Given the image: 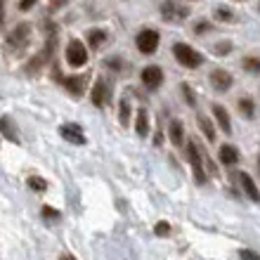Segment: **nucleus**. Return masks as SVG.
I'll list each match as a JSON object with an SVG mask.
<instances>
[{"label":"nucleus","mask_w":260,"mask_h":260,"mask_svg":"<svg viewBox=\"0 0 260 260\" xmlns=\"http://www.w3.org/2000/svg\"><path fill=\"white\" fill-rule=\"evenodd\" d=\"M55 48H57V24H52V21L45 19V45H43V50L38 52V55H34L31 59H28L26 67H24V71H26L28 76L38 74L50 59H55Z\"/></svg>","instance_id":"1"},{"label":"nucleus","mask_w":260,"mask_h":260,"mask_svg":"<svg viewBox=\"0 0 260 260\" xmlns=\"http://www.w3.org/2000/svg\"><path fill=\"white\" fill-rule=\"evenodd\" d=\"M173 57L178 59L180 67L185 69H199L204 64V55L199 50H194L192 45H187V43H175L173 45Z\"/></svg>","instance_id":"2"},{"label":"nucleus","mask_w":260,"mask_h":260,"mask_svg":"<svg viewBox=\"0 0 260 260\" xmlns=\"http://www.w3.org/2000/svg\"><path fill=\"white\" fill-rule=\"evenodd\" d=\"M185 156L192 166V173H194V182L197 185H206V166H204V154L199 151V144L194 140H187V147H185Z\"/></svg>","instance_id":"3"},{"label":"nucleus","mask_w":260,"mask_h":260,"mask_svg":"<svg viewBox=\"0 0 260 260\" xmlns=\"http://www.w3.org/2000/svg\"><path fill=\"white\" fill-rule=\"evenodd\" d=\"M28 41H31V24L21 21V24H17V26L7 34L5 45L10 52H21V50L28 45Z\"/></svg>","instance_id":"4"},{"label":"nucleus","mask_w":260,"mask_h":260,"mask_svg":"<svg viewBox=\"0 0 260 260\" xmlns=\"http://www.w3.org/2000/svg\"><path fill=\"white\" fill-rule=\"evenodd\" d=\"M111 83L107 76H100L95 81V85H92V90H90V102L95 104L97 109H104L107 104L111 102Z\"/></svg>","instance_id":"5"},{"label":"nucleus","mask_w":260,"mask_h":260,"mask_svg":"<svg viewBox=\"0 0 260 260\" xmlns=\"http://www.w3.org/2000/svg\"><path fill=\"white\" fill-rule=\"evenodd\" d=\"M158 41H161V36H158L156 28H142L140 34L135 36V48L142 52V55H154L158 50Z\"/></svg>","instance_id":"6"},{"label":"nucleus","mask_w":260,"mask_h":260,"mask_svg":"<svg viewBox=\"0 0 260 260\" xmlns=\"http://www.w3.org/2000/svg\"><path fill=\"white\" fill-rule=\"evenodd\" d=\"M189 7L182 5V3H175V0H164L161 3V17L166 21H171V24H180V21H185L189 17Z\"/></svg>","instance_id":"7"},{"label":"nucleus","mask_w":260,"mask_h":260,"mask_svg":"<svg viewBox=\"0 0 260 260\" xmlns=\"http://www.w3.org/2000/svg\"><path fill=\"white\" fill-rule=\"evenodd\" d=\"M55 76H57V81L62 83L64 88H67L74 97H81L83 92H85V88H88V78H90V76H85V74H78V76H62V74H59V69L55 67Z\"/></svg>","instance_id":"8"},{"label":"nucleus","mask_w":260,"mask_h":260,"mask_svg":"<svg viewBox=\"0 0 260 260\" xmlns=\"http://www.w3.org/2000/svg\"><path fill=\"white\" fill-rule=\"evenodd\" d=\"M67 64L74 69H81L88 64V50H85V45L78 38H74L67 45Z\"/></svg>","instance_id":"9"},{"label":"nucleus","mask_w":260,"mask_h":260,"mask_svg":"<svg viewBox=\"0 0 260 260\" xmlns=\"http://www.w3.org/2000/svg\"><path fill=\"white\" fill-rule=\"evenodd\" d=\"M140 78H142V85L147 90H158L161 85H164V69L156 67V64H149V67L142 69V74H140Z\"/></svg>","instance_id":"10"},{"label":"nucleus","mask_w":260,"mask_h":260,"mask_svg":"<svg viewBox=\"0 0 260 260\" xmlns=\"http://www.w3.org/2000/svg\"><path fill=\"white\" fill-rule=\"evenodd\" d=\"M211 85L215 92H227L234 85V76L227 69H213L211 71Z\"/></svg>","instance_id":"11"},{"label":"nucleus","mask_w":260,"mask_h":260,"mask_svg":"<svg viewBox=\"0 0 260 260\" xmlns=\"http://www.w3.org/2000/svg\"><path fill=\"white\" fill-rule=\"evenodd\" d=\"M59 135L71 144H85L88 142V137H85V133H83V128L78 123H62L59 125Z\"/></svg>","instance_id":"12"},{"label":"nucleus","mask_w":260,"mask_h":260,"mask_svg":"<svg viewBox=\"0 0 260 260\" xmlns=\"http://www.w3.org/2000/svg\"><path fill=\"white\" fill-rule=\"evenodd\" d=\"M239 158H241V154H239V149H237L234 144H220L218 161L225 166V168H232V166H237V164H239Z\"/></svg>","instance_id":"13"},{"label":"nucleus","mask_w":260,"mask_h":260,"mask_svg":"<svg viewBox=\"0 0 260 260\" xmlns=\"http://www.w3.org/2000/svg\"><path fill=\"white\" fill-rule=\"evenodd\" d=\"M211 111H213V118H215L218 128L222 130L225 135H232V118H230V111H227L222 104H213Z\"/></svg>","instance_id":"14"},{"label":"nucleus","mask_w":260,"mask_h":260,"mask_svg":"<svg viewBox=\"0 0 260 260\" xmlns=\"http://www.w3.org/2000/svg\"><path fill=\"white\" fill-rule=\"evenodd\" d=\"M237 178H239L241 192L246 194V197L251 199L253 204H260V189H258V185H255V182H253V178H251L248 173H244V171H241L239 175H237Z\"/></svg>","instance_id":"15"},{"label":"nucleus","mask_w":260,"mask_h":260,"mask_svg":"<svg viewBox=\"0 0 260 260\" xmlns=\"http://www.w3.org/2000/svg\"><path fill=\"white\" fill-rule=\"evenodd\" d=\"M0 135H5V140L19 144V128L10 116H0Z\"/></svg>","instance_id":"16"},{"label":"nucleus","mask_w":260,"mask_h":260,"mask_svg":"<svg viewBox=\"0 0 260 260\" xmlns=\"http://www.w3.org/2000/svg\"><path fill=\"white\" fill-rule=\"evenodd\" d=\"M237 109H239L241 116L248 118V121H253V118H255V102H253V97L241 95L239 100H237Z\"/></svg>","instance_id":"17"},{"label":"nucleus","mask_w":260,"mask_h":260,"mask_svg":"<svg viewBox=\"0 0 260 260\" xmlns=\"http://www.w3.org/2000/svg\"><path fill=\"white\" fill-rule=\"evenodd\" d=\"M135 133L140 137H149V114L144 107L137 109V116H135Z\"/></svg>","instance_id":"18"},{"label":"nucleus","mask_w":260,"mask_h":260,"mask_svg":"<svg viewBox=\"0 0 260 260\" xmlns=\"http://www.w3.org/2000/svg\"><path fill=\"white\" fill-rule=\"evenodd\" d=\"M168 135H171V142L175 144V147H185V125H182V121L173 118Z\"/></svg>","instance_id":"19"},{"label":"nucleus","mask_w":260,"mask_h":260,"mask_svg":"<svg viewBox=\"0 0 260 260\" xmlns=\"http://www.w3.org/2000/svg\"><path fill=\"white\" fill-rule=\"evenodd\" d=\"M107 38H109V36H107V31H104V28H90V31H88V45L92 50L102 48L104 43H107Z\"/></svg>","instance_id":"20"},{"label":"nucleus","mask_w":260,"mask_h":260,"mask_svg":"<svg viewBox=\"0 0 260 260\" xmlns=\"http://www.w3.org/2000/svg\"><path fill=\"white\" fill-rule=\"evenodd\" d=\"M130 114H133V104H130V97H121V104H118V121L123 128L130 125Z\"/></svg>","instance_id":"21"},{"label":"nucleus","mask_w":260,"mask_h":260,"mask_svg":"<svg viewBox=\"0 0 260 260\" xmlns=\"http://www.w3.org/2000/svg\"><path fill=\"white\" fill-rule=\"evenodd\" d=\"M241 69L246 74H253V76H260V57L258 55H246L241 59Z\"/></svg>","instance_id":"22"},{"label":"nucleus","mask_w":260,"mask_h":260,"mask_svg":"<svg viewBox=\"0 0 260 260\" xmlns=\"http://www.w3.org/2000/svg\"><path fill=\"white\" fill-rule=\"evenodd\" d=\"M197 125H199V130L204 133V137L208 140V142H215V125L208 121L206 116H197Z\"/></svg>","instance_id":"23"},{"label":"nucleus","mask_w":260,"mask_h":260,"mask_svg":"<svg viewBox=\"0 0 260 260\" xmlns=\"http://www.w3.org/2000/svg\"><path fill=\"white\" fill-rule=\"evenodd\" d=\"M215 21H225V24H234L237 21V14H234L232 7H227V5H220L218 10H215Z\"/></svg>","instance_id":"24"},{"label":"nucleus","mask_w":260,"mask_h":260,"mask_svg":"<svg viewBox=\"0 0 260 260\" xmlns=\"http://www.w3.org/2000/svg\"><path fill=\"white\" fill-rule=\"evenodd\" d=\"M26 185H28V189H31V192L43 194L45 189H48V180L41 178V175H31V178L26 180Z\"/></svg>","instance_id":"25"},{"label":"nucleus","mask_w":260,"mask_h":260,"mask_svg":"<svg viewBox=\"0 0 260 260\" xmlns=\"http://www.w3.org/2000/svg\"><path fill=\"white\" fill-rule=\"evenodd\" d=\"M180 92H182V100L187 107H197V95H194V88L189 83H180Z\"/></svg>","instance_id":"26"},{"label":"nucleus","mask_w":260,"mask_h":260,"mask_svg":"<svg viewBox=\"0 0 260 260\" xmlns=\"http://www.w3.org/2000/svg\"><path fill=\"white\" fill-rule=\"evenodd\" d=\"M41 218L48 222V225H52V222H57V220L62 218V213L57 211V208H52V206H43L41 208Z\"/></svg>","instance_id":"27"},{"label":"nucleus","mask_w":260,"mask_h":260,"mask_svg":"<svg viewBox=\"0 0 260 260\" xmlns=\"http://www.w3.org/2000/svg\"><path fill=\"white\" fill-rule=\"evenodd\" d=\"M104 67L111 69V71H125V67H128V64H125L123 57L114 55V57H107V59H104Z\"/></svg>","instance_id":"28"},{"label":"nucleus","mask_w":260,"mask_h":260,"mask_svg":"<svg viewBox=\"0 0 260 260\" xmlns=\"http://www.w3.org/2000/svg\"><path fill=\"white\" fill-rule=\"evenodd\" d=\"M154 234L156 237H171V225L166 220H158L156 225H154Z\"/></svg>","instance_id":"29"},{"label":"nucleus","mask_w":260,"mask_h":260,"mask_svg":"<svg viewBox=\"0 0 260 260\" xmlns=\"http://www.w3.org/2000/svg\"><path fill=\"white\" fill-rule=\"evenodd\" d=\"M208 31H213V24H211V21L199 19L197 24H194V34H197V36H204V34H208Z\"/></svg>","instance_id":"30"},{"label":"nucleus","mask_w":260,"mask_h":260,"mask_svg":"<svg viewBox=\"0 0 260 260\" xmlns=\"http://www.w3.org/2000/svg\"><path fill=\"white\" fill-rule=\"evenodd\" d=\"M232 48H234L232 43H230V41H225V43H218V45L213 48V52H215V55H220V57H222V55H230V52H232Z\"/></svg>","instance_id":"31"},{"label":"nucleus","mask_w":260,"mask_h":260,"mask_svg":"<svg viewBox=\"0 0 260 260\" xmlns=\"http://www.w3.org/2000/svg\"><path fill=\"white\" fill-rule=\"evenodd\" d=\"M239 258L241 260H260V253H255V251H251V248H241Z\"/></svg>","instance_id":"32"},{"label":"nucleus","mask_w":260,"mask_h":260,"mask_svg":"<svg viewBox=\"0 0 260 260\" xmlns=\"http://www.w3.org/2000/svg\"><path fill=\"white\" fill-rule=\"evenodd\" d=\"M67 3H69V0H50V12H57V10H62Z\"/></svg>","instance_id":"33"},{"label":"nucleus","mask_w":260,"mask_h":260,"mask_svg":"<svg viewBox=\"0 0 260 260\" xmlns=\"http://www.w3.org/2000/svg\"><path fill=\"white\" fill-rule=\"evenodd\" d=\"M36 3H38V0H19V10H21V12H28Z\"/></svg>","instance_id":"34"},{"label":"nucleus","mask_w":260,"mask_h":260,"mask_svg":"<svg viewBox=\"0 0 260 260\" xmlns=\"http://www.w3.org/2000/svg\"><path fill=\"white\" fill-rule=\"evenodd\" d=\"M3 21H5V0H0V26H3Z\"/></svg>","instance_id":"35"},{"label":"nucleus","mask_w":260,"mask_h":260,"mask_svg":"<svg viewBox=\"0 0 260 260\" xmlns=\"http://www.w3.org/2000/svg\"><path fill=\"white\" fill-rule=\"evenodd\" d=\"M59 260H76V258H74V255H71V253H64Z\"/></svg>","instance_id":"36"},{"label":"nucleus","mask_w":260,"mask_h":260,"mask_svg":"<svg viewBox=\"0 0 260 260\" xmlns=\"http://www.w3.org/2000/svg\"><path fill=\"white\" fill-rule=\"evenodd\" d=\"M258 173H260V156H258Z\"/></svg>","instance_id":"37"},{"label":"nucleus","mask_w":260,"mask_h":260,"mask_svg":"<svg viewBox=\"0 0 260 260\" xmlns=\"http://www.w3.org/2000/svg\"><path fill=\"white\" fill-rule=\"evenodd\" d=\"M258 10H260V7H258Z\"/></svg>","instance_id":"38"}]
</instances>
